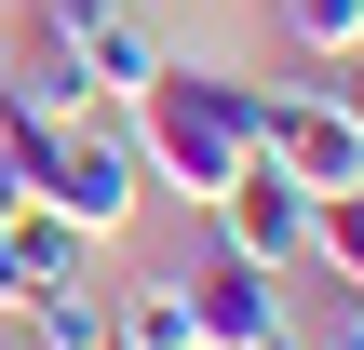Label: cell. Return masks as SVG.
<instances>
[{"instance_id":"1","label":"cell","mask_w":364,"mask_h":350,"mask_svg":"<svg viewBox=\"0 0 364 350\" xmlns=\"http://www.w3.org/2000/svg\"><path fill=\"white\" fill-rule=\"evenodd\" d=\"M122 135H135V162H149V189H176L189 216H216L230 189H243V162H257V81H230V67H149L135 94H122Z\"/></svg>"},{"instance_id":"4","label":"cell","mask_w":364,"mask_h":350,"mask_svg":"<svg viewBox=\"0 0 364 350\" xmlns=\"http://www.w3.org/2000/svg\"><path fill=\"white\" fill-rule=\"evenodd\" d=\"M27 27H41V40H54L95 94H108V108L162 67V40H149V13H135V0H27Z\"/></svg>"},{"instance_id":"2","label":"cell","mask_w":364,"mask_h":350,"mask_svg":"<svg viewBox=\"0 0 364 350\" xmlns=\"http://www.w3.org/2000/svg\"><path fill=\"white\" fill-rule=\"evenodd\" d=\"M135 202H149V162H135L122 108H81L68 148H54V202H41V216H68L81 243H108V229H135Z\"/></svg>"},{"instance_id":"13","label":"cell","mask_w":364,"mask_h":350,"mask_svg":"<svg viewBox=\"0 0 364 350\" xmlns=\"http://www.w3.org/2000/svg\"><path fill=\"white\" fill-rule=\"evenodd\" d=\"M324 108H338V121L364 135V40H351V54H324Z\"/></svg>"},{"instance_id":"10","label":"cell","mask_w":364,"mask_h":350,"mask_svg":"<svg viewBox=\"0 0 364 350\" xmlns=\"http://www.w3.org/2000/svg\"><path fill=\"white\" fill-rule=\"evenodd\" d=\"M311 256H324L338 283H364V189H324V202H311Z\"/></svg>"},{"instance_id":"3","label":"cell","mask_w":364,"mask_h":350,"mask_svg":"<svg viewBox=\"0 0 364 350\" xmlns=\"http://www.w3.org/2000/svg\"><path fill=\"white\" fill-rule=\"evenodd\" d=\"M189 310H203V350H270V337H297V297H284V270H270V256H243V243H216V229H203Z\"/></svg>"},{"instance_id":"11","label":"cell","mask_w":364,"mask_h":350,"mask_svg":"<svg viewBox=\"0 0 364 350\" xmlns=\"http://www.w3.org/2000/svg\"><path fill=\"white\" fill-rule=\"evenodd\" d=\"M14 229H27V297H41V283H68V270L95 256V243H81L68 216H14Z\"/></svg>"},{"instance_id":"12","label":"cell","mask_w":364,"mask_h":350,"mask_svg":"<svg viewBox=\"0 0 364 350\" xmlns=\"http://www.w3.org/2000/svg\"><path fill=\"white\" fill-rule=\"evenodd\" d=\"M284 27H297L311 54H351L364 40V0H284Z\"/></svg>"},{"instance_id":"15","label":"cell","mask_w":364,"mask_h":350,"mask_svg":"<svg viewBox=\"0 0 364 350\" xmlns=\"http://www.w3.org/2000/svg\"><path fill=\"white\" fill-rule=\"evenodd\" d=\"M0 350H14V337H0Z\"/></svg>"},{"instance_id":"8","label":"cell","mask_w":364,"mask_h":350,"mask_svg":"<svg viewBox=\"0 0 364 350\" xmlns=\"http://www.w3.org/2000/svg\"><path fill=\"white\" fill-rule=\"evenodd\" d=\"M0 108H14V121H81V108H108V94H95L41 27H27V54H0Z\"/></svg>"},{"instance_id":"14","label":"cell","mask_w":364,"mask_h":350,"mask_svg":"<svg viewBox=\"0 0 364 350\" xmlns=\"http://www.w3.org/2000/svg\"><path fill=\"white\" fill-rule=\"evenodd\" d=\"M0 310H27V229L0 216Z\"/></svg>"},{"instance_id":"9","label":"cell","mask_w":364,"mask_h":350,"mask_svg":"<svg viewBox=\"0 0 364 350\" xmlns=\"http://www.w3.org/2000/svg\"><path fill=\"white\" fill-rule=\"evenodd\" d=\"M108 310H122V350H203L189 283H135V297H108Z\"/></svg>"},{"instance_id":"6","label":"cell","mask_w":364,"mask_h":350,"mask_svg":"<svg viewBox=\"0 0 364 350\" xmlns=\"http://www.w3.org/2000/svg\"><path fill=\"white\" fill-rule=\"evenodd\" d=\"M203 229H216V243H243V256H270V270H297V256H311V189H297V175H270V162H243V189H230Z\"/></svg>"},{"instance_id":"7","label":"cell","mask_w":364,"mask_h":350,"mask_svg":"<svg viewBox=\"0 0 364 350\" xmlns=\"http://www.w3.org/2000/svg\"><path fill=\"white\" fill-rule=\"evenodd\" d=\"M14 324H27V350H122V310H108V283H95V270L41 283V297H27Z\"/></svg>"},{"instance_id":"5","label":"cell","mask_w":364,"mask_h":350,"mask_svg":"<svg viewBox=\"0 0 364 350\" xmlns=\"http://www.w3.org/2000/svg\"><path fill=\"white\" fill-rule=\"evenodd\" d=\"M257 162L297 175L311 202H324V189H364V135L324 108V81H311V94H257Z\"/></svg>"}]
</instances>
